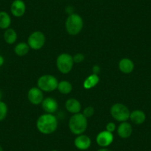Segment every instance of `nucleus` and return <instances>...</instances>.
<instances>
[{"label": "nucleus", "mask_w": 151, "mask_h": 151, "mask_svg": "<svg viewBox=\"0 0 151 151\" xmlns=\"http://www.w3.org/2000/svg\"><path fill=\"white\" fill-rule=\"evenodd\" d=\"M36 127L42 134H51L56 131L58 127L57 119L51 113L43 114L38 119Z\"/></svg>", "instance_id": "1"}, {"label": "nucleus", "mask_w": 151, "mask_h": 151, "mask_svg": "<svg viewBox=\"0 0 151 151\" xmlns=\"http://www.w3.org/2000/svg\"><path fill=\"white\" fill-rule=\"evenodd\" d=\"M88 127V119L82 113H76L71 116L69 120L70 130L73 134H83Z\"/></svg>", "instance_id": "2"}, {"label": "nucleus", "mask_w": 151, "mask_h": 151, "mask_svg": "<svg viewBox=\"0 0 151 151\" xmlns=\"http://www.w3.org/2000/svg\"><path fill=\"white\" fill-rule=\"evenodd\" d=\"M83 19L82 17L77 14H70L66 19L65 27L66 30L71 36L79 34L83 27Z\"/></svg>", "instance_id": "3"}, {"label": "nucleus", "mask_w": 151, "mask_h": 151, "mask_svg": "<svg viewBox=\"0 0 151 151\" xmlns=\"http://www.w3.org/2000/svg\"><path fill=\"white\" fill-rule=\"evenodd\" d=\"M110 114L114 119L123 122L130 119V112L128 107L121 103H116L110 108Z\"/></svg>", "instance_id": "4"}, {"label": "nucleus", "mask_w": 151, "mask_h": 151, "mask_svg": "<svg viewBox=\"0 0 151 151\" xmlns=\"http://www.w3.org/2000/svg\"><path fill=\"white\" fill-rule=\"evenodd\" d=\"M58 80L52 75H43L39 78L37 82L38 88L45 92H52L57 89Z\"/></svg>", "instance_id": "5"}, {"label": "nucleus", "mask_w": 151, "mask_h": 151, "mask_svg": "<svg viewBox=\"0 0 151 151\" xmlns=\"http://www.w3.org/2000/svg\"><path fill=\"white\" fill-rule=\"evenodd\" d=\"M73 63V56L68 53H62L56 59V66L58 70L64 74L70 72Z\"/></svg>", "instance_id": "6"}, {"label": "nucleus", "mask_w": 151, "mask_h": 151, "mask_svg": "<svg viewBox=\"0 0 151 151\" xmlns=\"http://www.w3.org/2000/svg\"><path fill=\"white\" fill-rule=\"evenodd\" d=\"M27 44L33 50H40L45 44V36L41 31L33 32L29 36Z\"/></svg>", "instance_id": "7"}, {"label": "nucleus", "mask_w": 151, "mask_h": 151, "mask_svg": "<svg viewBox=\"0 0 151 151\" xmlns=\"http://www.w3.org/2000/svg\"><path fill=\"white\" fill-rule=\"evenodd\" d=\"M113 139H114V137H113V133H110L107 130H104V131L100 132L97 135L96 138V142L97 145L101 147H107L113 143Z\"/></svg>", "instance_id": "8"}, {"label": "nucleus", "mask_w": 151, "mask_h": 151, "mask_svg": "<svg viewBox=\"0 0 151 151\" xmlns=\"http://www.w3.org/2000/svg\"><path fill=\"white\" fill-rule=\"evenodd\" d=\"M27 98L30 102L34 105L41 104L44 99L42 91H41L39 88H31L27 93Z\"/></svg>", "instance_id": "9"}, {"label": "nucleus", "mask_w": 151, "mask_h": 151, "mask_svg": "<svg viewBox=\"0 0 151 151\" xmlns=\"http://www.w3.org/2000/svg\"><path fill=\"white\" fill-rule=\"evenodd\" d=\"M26 11L25 3L22 0H14L11 5V12L15 17H22Z\"/></svg>", "instance_id": "10"}, {"label": "nucleus", "mask_w": 151, "mask_h": 151, "mask_svg": "<svg viewBox=\"0 0 151 151\" xmlns=\"http://www.w3.org/2000/svg\"><path fill=\"white\" fill-rule=\"evenodd\" d=\"M74 145L80 150H86L91 147V139L86 135H79L74 139Z\"/></svg>", "instance_id": "11"}, {"label": "nucleus", "mask_w": 151, "mask_h": 151, "mask_svg": "<svg viewBox=\"0 0 151 151\" xmlns=\"http://www.w3.org/2000/svg\"><path fill=\"white\" fill-rule=\"evenodd\" d=\"M42 106L43 110L46 113H51V114L55 113L58 109L57 101L51 97H47V98L44 99L42 102Z\"/></svg>", "instance_id": "12"}, {"label": "nucleus", "mask_w": 151, "mask_h": 151, "mask_svg": "<svg viewBox=\"0 0 151 151\" xmlns=\"http://www.w3.org/2000/svg\"><path fill=\"white\" fill-rule=\"evenodd\" d=\"M117 133L119 137L122 139H127L131 136L133 133V127L130 123L127 122H123L119 125L117 128Z\"/></svg>", "instance_id": "13"}, {"label": "nucleus", "mask_w": 151, "mask_h": 151, "mask_svg": "<svg viewBox=\"0 0 151 151\" xmlns=\"http://www.w3.org/2000/svg\"><path fill=\"white\" fill-rule=\"evenodd\" d=\"M65 107L67 110L73 114L79 113L81 111L82 105L81 103L76 99H70L65 103Z\"/></svg>", "instance_id": "14"}, {"label": "nucleus", "mask_w": 151, "mask_h": 151, "mask_svg": "<svg viewBox=\"0 0 151 151\" xmlns=\"http://www.w3.org/2000/svg\"><path fill=\"white\" fill-rule=\"evenodd\" d=\"M130 119L133 124H142L146 120V115L142 110H135L130 113Z\"/></svg>", "instance_id": "15"}, {"label": "nucleus", "mask_w": 151, "mask_h": 151, "mask_svg": "<svg viewBox=\"0 0 151 151\" xmlns=\"http://www.w3.org/2000/svg\"><path fill=\"white\" fill-rule=\"evenodd\" d=\"M119 68L121 72L128 74L133 72V70H134V63L130 59L124 58L120 60L119 63Z\"/></svg>", "instance_id": "16"}, {"label": "nucleus", "mask_w": 151, "mask_h": 151, "mask_svg": "<svg viewBox=\"0 0 151 151\" xmlns=\"http://www.w3.org/2000/svg\"><path fill=\"white\" fill-rule=\"evenodd\" d=\"M99 82V77L96 74H91L84 81L83 87L87 90L92 89Z\"/></svg>", "instance_id": "17"}, {"label": "nucleus", "mask_w": 151, "mask_h": 151, "mask_svg": "<svg viewBox=\"0 0 151 151\" xmlns=\"http://www.w3.org/2000/svg\"><path fill=\"white\" fill-rule=\"evenodd\" d=\"M11 24V18L5 11H0V29L6 30Z\"/></svg>", "instance_id": "18"}, {"label": "nucleus", "mask_w": 151, "mask_h": 151, "mask_svg": "<svg viewBox=\"0 0 151 151\" xmlns=\"http://www.w3.org/2000/svg\"><path fill=\"white\" fill-rule=\"evenodd\" d=\"M4 40L5 42L9 45H12L16 42L17 40V33L15 30L12 28H8L4 33Z\"/></svg>", "instance_id": "19"}, {"label": "nucleus", "mask_w": 151, "mask_h": 151, "mask_svg": "<svg viewBox=\"0 0 151 151\" xmlns=\"http://www.w3.org/2000/svg\"><path fill=\"white\" fill-rule=\"evenodd\" d=\"M30 50L28 44L25 42H20L17 44L14 47V52L19 56H23L27 54Z\"/></svg>", "instance_id": "20"}, {"label": "nucleus", "mask_w": 151, "mask_h": 151, "mask_svg": "<svg viewBox=\"0 0 151 151\" xmlns=\"http://www.w3.org/2000/svg\"><path fill=\"white\" fill-rule=\"evenodd\" d=\"M57 89L59 92L62 94H68L71 92L73 89L72 85L68 81L63 80L61 81L58 84Z\"/></svg>", "instance_id": "21"}, {"label": "nucleus", "mask_w": 151, "mask_h": 151, "mask_svg": "<svg viewBox=\"0 0 151 151\" xmlns=\"http://www.w3.org/2000/svg\"><path fill=\"white\" fill-rule=\"evenodd\" d=\"M8 110V109L6 103L4 102L2 100H0V122L3 121L6 118Z\"/></svg>", "instance_id": "22"}, {"label": "nucleus", "mask_w": 151, "mask_h": 151, "mask_svg": "<svg viewBox=\"0 0 151 151\" xmlns=\"http://www.w3.org/2000/svg\"><path fill=\"white\" fill-rule=\"evenodd\" d=\"M94 112H95V110H94L93 107H91V106H89V107H87L84 110L83 113H82V114H83V115L88 119V118H90V117H91L93 115Z\"/></svg>", "instance_id": "23"}, {"label": "nucleus", "mask_w": 151, "mask_h": 151, "mask_svg": "<svg viewBox=\"0 0 151 151\" xmlns=\"http://www.w3.org/2000/svg\"><path fill=\"white\" fill-rule=\"evenodd\" d=\"M73 62L76 63H81L85 59V56L82 53H76L75 56H73Z\"/></svg>", "instance_id": "24"}, {"label": "nucleus", "mask_w": 151, "mask_h": 151, "mask_svg": "<svg viewBox=\"0 0 151 151\" xmlns=\"http://www.w3.org/2000/svg\"><path fill=\"white\" fill-rule=\"evenodd\" d=\"M116 128V126L113 122H109L106 125V130L110 132V133H113V131H115Z\"/></svg>", "instance_id": "25"}, {"label": "nucleus", "mask_w": 151, "mask_h": 151, "mask_svg": "<svg viewBox=\"0 0 151 151\" xmlns=\"http://www.w3.org/2000/svg\"><path fill=\"white\" fill-rule=\"evenodd\" d=\"M92 70H93V73L98 75L99 73L100 72V67L99 66V65H94V66L93 67Z\"/></svg>", "instance_id": "26"}, {"label": "nucleus", "mask_w": 151, "mask_h": 151, "mask_svg": "<svg viewBox=\"0 0 151 151\" xmlns=\"http://www.w3.org/2000/svg\"><path fill=\"white\" fill-rule=\"evenodd\" d=\"M4 62H5V59L2 56L0 55V67H2L4 65Z\"/></svg>", "instance_id": "27"}, {"label": "nucleus", "mask_w": 151, "mask_h": 151, "mask_svg": "<svg viewBox=\"0 0 151 151\" xmlns=\"http://www.w3.org/2000/svg\"><path fill=\"white\" fill-rule=\"evenodd\" d=\"M97 151H112V150H110L107 149V148H106V147H101V148H100L99 150H98Z\"/></svg>", "instance_id": "28"}, {"label": "nucleus", "mask_w": 151, "mask_h": 151, "mask_svg": "<svg viewBox=\"0 0 151 151\" xmlns=\"http://www.w3.org/2000/svg\"><path fill=\"white\" fill-rule=\"evenodd\" d=\"M2 90L0 89V100H2Z\"/></svg>", "instance_id": "29"}, {"label": "nucleus", "mask_w": 151, "mask_h": 151, "mask_svg": "<svg viewBox=\"0 0 151 151\" xmlns=\"http://www.w3.org/2000/svg\"><path fill=\"white\" fill-rule=\"evenodd\" d=\"M0 151H4L3 148H2V147L1 145H0Z\"/></svg>", "instance_id": "30"}, {"label": "nucleus", "mask_w": 151, "mask_h": 151, "mask_svg": "<svg viewBox=\"0 0 151 151\" xmlns=\"http://www.w3.org/2000/svg\"><path fill=\"white\" fill-rule=\"evenodd\" d=\"M51 151H57V150H51Z\"/></svg>", "instance_id": "31"}]
</instances>
